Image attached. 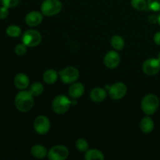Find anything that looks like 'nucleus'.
<instances>
[{
  "instance_id": "nucleus-1",
  "label": "nucleus",
  "mask_w": 160,
  "mask_h": 160,
  "mask_svg": "<svg viewBox=\"0 0 160 160\" xmlns=\"http://www.w3.org/2000/svg\"><path fill=\"white\" fill-rule=\"evenodd\" d=\"M15 106L19 111L23 112H28L34 106L33 95L27 91L20 92L15 98Z\"/></svg>"
},
{
  "instance_id": "nucleus-2",
  "label": "nucleus",
  "mask_w": 160,
  "mask_h": 160,
  "mask_svg": "<svg viewBox=\"0 0 160 160\" xmlns=\"http://www.w3.org/2000/svg\"><path fill=\"white\" fill-rule=\"evenodd\" d=\"M159 105V100L156 95L150 94L144 97L142 101V109L146 115H153L157 110Z\"/></svg>"
},
{
  "instance_id": "nucleus-3",
  "label": "nucleus",
  "mask_w": 160,
  "mask_h": 160,
  "mask_svg": "<svg viewBox=\"0 0 160 160\" xmlns=\"http://www.w3.org/2000/svg\"><path fill=\"white\" fill-rule=\"evenodd\" d=\"M62 8V5L59 0H45L41 6V11L43 15L52 17L60 12Z\"/></svg>"
},
{
  "instance_id": "nucleus-4",
  "label": "nucleus",
  "mask_w": 160,
  "mask_h": 160,
  "mask_svg": "<svg viewBox=\"0 0 160 160\" xmlns=\"http://www.w3.org/2000/svg\"><path fill=\"white\" fill-rule=\"evenodd\" d=\"M72 104V101L67 96L60 95L53 99L52 107L53 111L58 114H63L67 112Z\"/></svg>"
},
{
  "instance_id": "nucleus-5",
  "label": "nucleus",
  "mask_w": 160,
  "mask_h": 160,
  "mask_svg": "<svg viewBox=\"0 0 160 160\" xmlns=\"http://www.w3.org/2000/svg\"><path fill=\"white\" fill-rule=\"evenodd\" d=\"M22 41L28 47H35L42 42V35L35 30H28L23 34Z\"/></svg>"
},
{
  "instance_id": "nucleus-6",
  "label": "nucleus",
  "mask_w": 160,
  "mask_h": 160,
  "mask_svg": "<svg viewBox=\"0 0 160 160\" xmlns=\"http://www.w3.org/2000/svg\"><path fill=\"white\" fill-rule=\"evenodd\" d=\"M60 78L65 84H73L79 78V71L74 67H67L60 71Z\"/></svg>"
},
{
  "instance_id": "nucleus-7",
  "label": "nucleus",
  "mask_w": 160,
  "mask_h": 160,
  "mask_svg": "<svg viewBox=\"0 0 160 160\" xmlns=\"http://www.w3.org/2000/svg\"><path fill=\"white\" fill-rule=\"evenodd\" d=\"M142 70L144 73L148 76L157 74L160 71V61L155 58L146 59L142 65Z\"/></svg>"
},
{
  "instance_id": "nucleus-8",
  "label": "nucleus",
  "mask_w": 160,
  "mask_h": 160,
  "mask_svg": "<svg viewBox=\"0 0 160 160\" xmlns=\"http://www.w3.org/2000/svg\"><path fill=\"white\" fill-rule=\"evenodd\" d=\"M69 156V150L63 145H56L51 148L48 152L50 160H64Z\"/></svg>"
},
{
  "instance_id": "nucleus-9",
  "label": "nucleus",
  "mask_w": 160,
  "mask_h": 160,
  "mask_svg": "<svg viewBox=\"0 0 160 160\" xmlns=\"http://www.w3.org/2000/svg\"><path fill=\"white\" fill-rule=\"evenodd\" d=\"M51 123L49 120L45 116H38L34 120V131L39 134H45L49 131Z\"/></svg>"
},
{
  "instance_id": "nucleus-10",
  "label": "nucleus",
  "mask_w": 160,
  "mask_h": 160,
  "mask_svg": "<svg viewBox=\"0 0 160 160\" xmlns=\"http://www.w3.org/2000/svg\"><path fill=\"white\" fill-rule=\"evenodd\" d=\"M127 91H128V88L123 83L117 82L109 87V95L112 99L119 100L125 96Z\"/></svg>"
},
{
  "instance_id": "nucleus-11",
  "label": "nucleus",
  "mask_w": 160,
  "mask_h": 160,
  "mask_svg": "<svg viewBox=\"0 0 160 160\" xmlns=\"http://www.w3.org/2000/svg\"><path fill=\"white\" fill-rule=\"evenodd\" d=\"M120 62V56L117 52L110 51L104 57V64L109 69H114L118 67Z\"/></svg>"
},
{
  "instance_id": "nucleus-12",
  "label": "nucleus",
  "mask_w": 160,
  "mask_h": 160,
  "mask_svg": "<svg viewBox=\"0 0 160 160\" xmlns=\"http://www.w3.org/2000/svg\"><path fill=\"white\" fill-rule=\"evenodd\" d=\"M43 20V15L37 11H32L27 14L25 22L30 27H36L40 24Z\"/></svg>"
},
{
  "instance_id": "nucleus-13",
  "label": "nucleus",
  "mask_w": 160,
  "mask_h": 160,
  "mask_svg": "<svg viewBox=\"0 0 160 160\" xmlns=\"http://www.w3.org/2000/svg\"><path fill=\"white\" fill-rule=\"evenodd\" d=\"M84 92V87L81 83H74L69 88V95L73 99L80 98Z\"/></svg>"
},
{
  "instance_id": "nucleus-14",
  "label": "nucleus",
  "mask_w": 160,
  "mask_h": 160,
  "mask_svg": "<svg viewBox=\"0 0 160 160\" xmlns=\"http://www.w3.org/2000/svg\"><path fill=\"white\" fill-rule=\"evenodd\" d=\"M29 78L24 73H18L14 78V84L16 87L20 90L27 88L29 85Z\"/></svg>"
},
{
  "instance_id": "nucleus-15",
  "label": "nucleus",
  "mask_w": 160,
  "mask_h": 160,
  "mask_svg": "<svg viewBox=\"0 0 160 160\" xmlns=\"http://www.w3.org/2000/svg\"><path fill=\"white\" fill-rule=\"evenodd\" d=\"M106 92L102 88H95L92 90L90 93V98L95 102H101L106 98Z\"/></svg>"
},
{
  "instance_id": "nucleus-16",
  "label": "nucleus",
  "mask_w": 160,
  "mask_h": 160,
  "mask_svg": "<svg viewBox=\"0 0 160 160\" xmlns=\"http://www.w3.org/2000/svg\"><path fill=\"white\" fill-rule=\"evenodd\" d=\"M141 131L145 134L151 133L154 129V122L149 117H144L140 123Z\"/></svg>"
},
{
  "instance_id": "nucleus-17",
  "label": "nucleus",
  "mask_w": 160,
  "mask_h": 160,
  "mask_svg": "<svg viewBox=\"0 0 160 160\" xmlns=\"http://www.w3.org/2000/svg\"><path fill=\"white\" fill-rule=\"evenodd\" d=\"M31 153L36 159H43L48 155L45 147L41 145H35L31 148Z\"/></svg>"
},
{
  "instance_id": "nucleus-18",
  "label": "nucleus",
  "mask_w": 160,
  "mask_h": 160,
  "mask_svg": "<svg viewBox=\"0 0 160 160\" xmlns=\"http://www.w3.org/2000/svg\"><path fill=\"white\" fill-rule=\"evenodd\" d=\"M84 159L87 160H92V159H104V155L102 154L101 151L98 149H90L87 150L84 154Z\"/></svg>"
},
{
  "instance_id": "nucleus-19",
  "label": "nucleus",
  "mask_w": 160,
  "mask_h": 160,
  "mask_svg": "<svg viewBox=\"0 0 160 160\" xmlns=\"http://www.w3.org/2000/svg\"><path fill=\"white\" fill-rule=\"evenodd\" d=\"M58 73L54 70H48L44 73L43 80L46 84H52L57 81Z\"/></svg>"
},
{
  "instance_id": "nucleus-20",
  "label": "nucleus",
  "mask_w": 160,
  "mask_h": 160,
  "mask_svg": "<svg viewBox=\"0 0 160 160\" xmlns=\"http://www.w3.org/2000/svg\"><path fill=\"white\" fill-rule=\"evenodd\" d=\"M111 45L116 50L120 51L124 48L125 42L121 36L116 34V35L112 36V38H111Z\"/></svg>"
},
{
  "instance_id": "nucleus-21",
  "label": "nucleus",
  "mask_w": 160,
  "mask_h": 160,
  "mask_svg": "<svg viewBox=\"0 0 160 160\" xmlns=\"http://www.w3.org/2000/svg\"><path fill=\"white\" fill-rule=\"evenodd\" d=\"M44 91V87L42 83L40 82H34L30 86L29 92L33 95V96H38L42 95Z\"/></svg>"
},
{
  "instance_id": "nucleus-22",
  "label": "nucleus",
  "mask_w": 160,
  "mask_h": 160,
  "mask_svg": "<svg viewBox=\"0 0 160 160\" xmlns=\"http://www.w3.org/2000/svg\"><path fill=\"white\" fill-rule=\"evenodd\" d=\"M6 34L8 36L12 38H17L21 34V29L20 27L16 25H11L6 29Z\"/></svg>"
},
{
  "instance_id": "nucleus-23",
  "label": "nucleus",
  "mask_w": 160,
  "mask_h": 160,
  "mask_svg": "<svg viewBox=\"0 0 160 160\" xmlns=\"http://www.w3.org/2000/svg\"><path fill=\"white\" fill-rule=\"evenodd\" d=\"M131 5L135 9L143 11L148 7V2L146 0H131Z\"/></svg>"
},
{
  "instance_id": "nucleus-24",
  "label": "nucleus",
  "mask_w": 160,
  "mask_h": 160,
  "mask_svg": "<svg viewBox=\"0 0 160 160\" xmlns=\"http://www.w3.org/2000/svg\"><path fill=\"white\" fill-rule=\"evenodd\" d=\"M76 148L81 152H85L87 150H88V143L85 139L80 138L76 142Z\"/></svg>"
},
{
  "instance_id": "nucleus-25",
  "label": "nucleus",
  "mask_w": 160,
  "mask_h": 160,
  "mask_svg": "<svg viewBox=\"0 0 160 160\" xmlns=\"http://www.w3.org/2000/svg\"><path fill=\"white\" fill-rule=\"evenodd\" d=\"M148 7L155 12L160 11V0H148Z\"/></svg>"
},
{
  "instance_id": "nucleus-26",
  "label": "nucleus",
  "mask_w": 160,
  "mask_h": 160,
  "mask_svg": "<svg viewBox=\"0 0 160 160\" xmlns=\"http://www.w3.org/2000/svg\"><path fill=\"white\" fill-rule=\"evenodd\" d=\"M20 0H2L3 6L6 8H13L15 6H18Z\"/></svg>"
},
{
  "instance_id": "nucleus-27",
  "label": "nucleus",
  "mask_w": 160,
  "mask_h": 160,
  "mask_svg": "<svg viewBox=\"0 0 160 160\" xmlns=\"http://www.w3.org/2000/svg\"><path fill=\"white\" fill-rule=\"evenodd\" d=\"M27 45L24 44H20L17 45L15 48V52L17 56H23L27 52Z\"/></svg>"
},
{
  "instance_id": "nucleus-28",
  "label": "nucleus",
  "mask_w": 160,
  "mask_h": 160,
  "mask_svg": "<svg viewBox=\"0 0 160 160\" xmlns=\"http://www.w3.org/2000/svg\"><path fill=\"white\" fill-rule=\"evenodd\" d=\"M9 15V10L8 8L5 7V6H2L0 7V19H6Z\"/></svg>"
},
{
  "instance_id": "nucleus-29",
  "label": "nucleus",
  "mask_w": 160,
  "mask_h": 160,
  "mask_svg": "<svg viewBox=\"0 0 160 160\" xmlns=\"http://www.w3.org/2000/svg\"><path fill=\"white\" fill-rule=\"evenodd\" d=\"M154 42L156 45H160V31L156 33L154 35Z\"/></svg>"
},
{
  "instance_id": "nucleus-30",
  "label": "nucleus",
  "mask_w": 160,
  "mask_h": 160,
  "mask_svg": "<svg viewBox=\"0 0 160 160\" xmlns=\"http://www.w3.org/2000/svg\"><path fill=\"white\" fill-rule=\"evenodd\" d=\"M148 20L150 23H156V22H158V17H156V16H154V15H151L149 17H148Z\"/></svg>"
},
{
  "instance_id": "nucleus-31",
  "label": "nucleus",
  "mask_w": 160,
  "mask_h": 160,
  "mask_svg": "<svg viewBox=\"0 0 160 160\" xmlns=\"http://www.w3.org/2000/svg\"><path fill=\"white\" fill-rule=\"evenodd\" d=\"M158 23H159V26H160V14L158 16Z\"/></svg>"
},
{
  "instance_id": "nucleus-32",
  "label": "nucleus",
  "mask_w": 160,
  "mask_h": 160,
  "mask_svg": "<svg viewBox=\"0 0 160 160\" xmlns=\"http://www.w3.org/2000/svg\"><path fill=\"white\" fill-rule=\"evenodd\" d=\"M158 59L160 61V52L159 53V55H158Z\"/></svg>"
}]
</instances>
